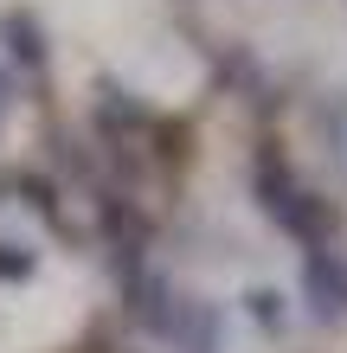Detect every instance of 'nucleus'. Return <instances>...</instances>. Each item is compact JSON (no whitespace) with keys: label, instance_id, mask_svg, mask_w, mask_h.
<instances>
[{"label":"nucleus","instance_id":"obj_1","mask_svg":"<svg viewBox=\"0 0 347 353\" xmlns=\"http://www.w3.org/2000/svg\"><path fill=\"white\" fill-rule=\"evenodd\" d=\"M0 58H7L13 71H39L46 65V26H39L26 7L0 13Z\"/></svg>","mask_w":347,"mask_h":353},{"label":"nucleus","instance_id":"obj_2","mask_svg":"<svg viewBox=\"0 0 347 353\" xmlns=\"http://www.w3.org/2000/svg\"><path fill=\"white\" fill-rule=\"evenodd\" d=\"M0 276H7V283L32 276V251H26V244H0Z\"/></svg>","mask_w":347,"mask_h":353}]
</instances>
